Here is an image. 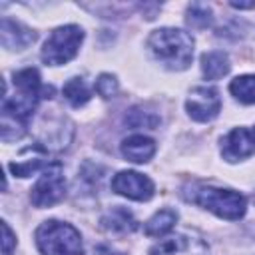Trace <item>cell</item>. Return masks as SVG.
I'll list each match as a JSON object with an SVG mask.
<instances>
[{"mask_svg": "<svg viewBox=\"0 0 255 255\" xmlns=\"http://www.w3.org/2000/svg\"><path fill=\"white\" fill-rule=\"evenodd\" d=\"M16 92L4 94L2 98V116H0V135L2 141L20 139L26 133L28 122L46 94H52V88L42 86L40 74L36 68H24L14 72Z\"/></svg>", "mask_w": 255, "mask_h": 255, "instance_id": "cell-1", "label": "cell"}, {"mask_svg": "<svg viewBox=\"0 0 255 255\" xmlns=\"http://www.w3.org/2000/svg\"><path fill=\"white\" fill-rule=\"evenodd\" d=\"M151 56L167 70L181 72L193 60V38L179 28H159L147 38Z\"/></svg>", "mask_w": 255, "mask_h": 255, "instance_id": "cell-2", "label": "cell"}, {"mask_svg": "<svg viewBox=\"0 0 255 255\" xmlns=\"http://www.w3.org/2000/svg\"><path fill=\"white\" fill-rule=\"evenodd\" d=\"M183 197L213 215L229 221H237L245 215L247 201L239 191L233 189H221L213 185H203V183H191L183 187Z\"/></svg>", "mask_w": 255, "mask_h": 255, "instance_id": "cell-3", "label": "cell"}, {"mask_svg": "<svg viewBox=\"0 0 255 255\" xmlns=\"http://www.w3.org/2000/svg\"><path fill=\"white\" fill-rule=\"evenodd\" d=\"M34 239L42 255H82L84 251L80 231L74 225L58 219L44 221L36 229Z\"/></svg>", "mask_w": 255, "mask_h": 255, "instance_id": "cell-4", "label": "cell"}, {"mask_svg": "<svg viewBox=\"0 0 255 255\" xmlns=\"http://www.w3.org/2000/svg\"><path fill=\"white\" fill-rule=\"evenodd\" d=\"M84 42V30L76 24L60 26L56 28L48 40L44 42V48L40 52V58L46 66H62L68 64L80 50Z\"/></svg>", "mask_w": 255, "mask_h": 255, "instance_id": "cell-5", "label": "cell"}, {"mask_svg": "<svg viewBox=\"0 0 255 255\" xmlns=\"http://www.w3.org/2000/svg\"><path fill=\"white\" fill-rule=\"evenodd\" d=\"M66 195V177L62 171V163L54 161L50 167H46L40 175V179L30 189V201L34 207H52L60 203Z\"/></svg>", "mask_w": 255, "mask_h": 255, "instance_id": "cell-6", "label": "cell"}, {"mask_svg": "<svg viewBox=\"0 0 255 255\" xmlns=\"http://www.w3.org/2000/svg\"><path fill=\"white\" fill-rule=\"evenodd\" d=\"M185 110L189 114L191 120L195 122H211L219 116L221 112V98L219 92L215 88L209 86H197L189 92L187 100H185Z\"/></svg>", "mask_w": 255, "mask_h": 255, "instance_id": "cell-7", "label": "cell"}, {"mask_svg": "<svg viewBox=\"0 0 255 255\" xmlns=\"http://www.w3.org/2000/svg\"><path fill=\"white\" fill-rule=\"evenodd\" d=\"M112 189L133 201H147L155 193L153 181L137 171H120L112 179Z\"/></svg>", "mask_w": 255, "mask_h": 255, "instance_id": "cell-8", "label": "cell"}, {"mask_svg": "<svg viewBox=\"0 0 255 255\" xmlns=\"http://www.w3.org/2000/svg\"><path fill=\"white\" fill-rule=\"evenodd\" d=\"M253 151H255V139L247 128H233L221 139V155L229 163L241 161L253 155Z\"/></svg>", "mask_w": 255, "mask_h": 255, "instance_id": "cell-9", "label": "cell"}, {"mask_svg": "<svg viewBox=\"0 0 255 255\" xmlns=\"http://www.w3.org/2000/svg\"><path fill=\"white\" fill-rule=\"evenodd\" d=\"M149 255H207V245L197 237L177 233L173 237L159 241L149 251Z\"/></svg>", "mask_w": 255, "mask_h": 255, "instance_id": "cell-10", "label": "cell"}, {"mask_svg": "<svg viewBox=\"0 0 255 255\" xmlns=\"http://www.w3.org/2000/svg\"><path fill=\"white\" fill-rule=\"evenodd\" d=\"M34 40H36V34L28 26H24V24L12 20V18H6V16L2 18V22H0V42L6 50H24Z\"/></svg>", "mask_w": 255, "mask_h": 255, "instance_id": "cell-11", "label": "cell"}, {"mask_svg": "<svg viewBox=\"0 0 255 255\" xmlns=\"http://www.w3.org/2000/svg\"><path fill=\"white\" fill-rule=\"evenodd\" d=\"M122 155L133 163H147L155 155V141L147 135H129L122 141Z\"/></svg>", "mask_w": 255, "mask_h": 255, "instance_id": "cell-12", "label": "cell"}, {"mask_svg": "<svg viewBox=\"0 0 255 255\" xmlns=\"http://www.w3.org/2000/svg\"><path fill=\"white\" fill-rule=\"evenodd\" d=\"M26 149H28L30 157L20 155L18 161H12V163L8 165L14 175H18V177H28V175H32V173H36V171H40V169H46V167H50V165L54 163V161L46 159V147H42L40 143H36L34 147H26Z\"/></svg>", "mask_w": 255, "mask_h": 255, "instance_id": "cell-13", "label": "cell"}, {"mask_svg": "<svg viewBox=\"0 0 255 255\" xmlns=\"http://www.w3.org/2000/svg\"><path fill=\"white\" fill-rule=\"evenodd\" d=\"M229 56L221 50H211L201 56V72L207 80H219L229 74Z\"/></svg>", "mask_w": 255, "mask_h": 255, "instance_id": "cell-14", "label": "cell"}, {"mask_svg": "<svg viewBox=\"0 0 255 255\" xmlns=\"http://www.w3.org/2000/svg\"><path fill=\"white\" fill-rule=\"evenodd\" d=\"M177 223V211L175 209H159L155 215H151L145 225H143V231L147 237H163L165 233H169L173 229V225Z\"/></svg>", "mask_w": 255, "mask_h": 255, "instance_id": "cell-15", "label": "cell"}, {"mask_svg": "<svg viewBox=\"0 0 255 255\" xmlns=\"http://www.w3.org/2000/svg\"><path fill=\"white\" fill-rule=\"evenodd\" d=\"M102 227L112 233H131L137 227V221L133 219V215L128 209L116 207L102 217Z\"/></svg>", "mask_w": 255, "mask_h": 255, "instance_id": "cell-16", "label": "cell"}, {"mask_svg": "<svg viewBox=\"0 0 255 255\" xmlns=\"http://www.w3.org/2000/svg\"><path fill=\"white\" fill-rule=\"evenodd\" d=\"M229 92L241 104H255V74H245L231 80Z\"/></svg>", "mask_w": 255, "mask_h": 255, "instance_id": "cell-17", "label": "cell"}, {"mask_svg": "<svg viewBox=\"0 0 255 255\" xmlns=\"http://www.w3.org/2000/svg\"><path fill=\"white\" fill-rule=\"evenodd\" d=\"M64 98L74 106V108H80L84 104L90 102L92 98V92L90 88L86 86V82L82 78H70L66 84H64V90H62Z\"/></svg>", "mask_w": 255, "mask_h": 255, "instance_id": "cell-18", "label": "cell"}, {"mask_svg": "<svg viewBox=\"0 0 255 255\" xmlns=\"http://www.w3.org/2000/svg\"><path fill=\"white\" fill-rule=\"evenodd\" d=\"M213 22V14H211V8L201 4V2H193L189 4L187 8V24L195 30H203L207 26H211Z\"/></svg>", "mask_w": 255, "mask_h": 255, "instance_id": "cell-19", "label": "cell"}, {"mask_svg": "<svg viewBox=\"0 0 255 255\" xmlns=\"http://www.w3.org/2000/svg\"><path fill=\"white\" fill-rule=\"evenodd\" d=\"M126 124L129 128H149L153 129L157 124H159V118L153 114V112H145L141 108H131L128 114H126Z\"/></svg>", "mask_w": 255, "mask_h": 255, "instance_id": "cell-20", "label": "cell"}, {"mask_svg": "<svg viewBox=\"0 0 255 255\" xmlns=\"http://www.w3.org/2000/svg\"><path fill=\"white\" fill-rule=\"evenodd\" d=\"M96 92L102 96V98H114L116 92H118V80L116 76L112 74H102L98 80H96Z\"/></svg>", "mask_w": 255, "mask_h": 255, "instance_id": "cell-21", "label": "cell"}, {"mask_svg": "<svg viewBox=\"0 0 255 255\" xmlns=\"http://www.w3.org/2000/svg\"><path fill=\"white\" fill-rule=\"evenodd\" d=\"M2 235H4V239H2V255H10L14 245H16V237H14V233H12V229L8 227L6 221H2Z\"/></svg>", "mask_w": 255, "mask_h": 255, "instance_id": "cell-22", "label": "cell"}, {"mask_svg": "<svg viewBox=\"0 0 255 255\" xmlns=\"http://www.w3.org/2000/svg\"><path fill=\"white\" fill-rule=\"evenodd\" d=\"M94 255H124V253L114 251V249H112V247H108V245H100V247H96Z\"/></svg>", "mask_w": 255, "mask_h": 255, "instance_id": "cell-23", "label": "cell"}, {"mask_svg": "<svg viewBox=\"0 0 255 255\" xmlns=\"http://www.w3.org/2000/svg\"><path fill=\"white\" fill-rule=\"evenodd\" d=\"M233 8H239V10H247V8H255V0L253 2H229Z\"/></svg>", "mask_w": 255, "mask_h": 255, "instance_id": "cell-24", "label": "cell"}, {"mask_svg": "<svg viewBox=\"0 0 255 255\" xmlns=\"http://www.w3.org/2000/svg\"><path fill=\"white\" fill-rule=\"evenodd\" d=\"M251 135H253V139H255V128H253V129H251Z\"/></svg>", "mask_w": 255, "mask_h": 255, "instance_id": "cell-25", "label": "cell"}, {"mask_svg": "<svg viewBox=\"0 0 255 255\" xmlns=\"http://www.w3.org/2000/svg\"><path fill=\"white\" fill-rule=\"evenodd\" d=\"M253 201H255V197H253Z\"/></svg>", "mask_w": 255, "mask_h": 255, "instance_id": "cell-26", "label": "cell"}]
</instances>
